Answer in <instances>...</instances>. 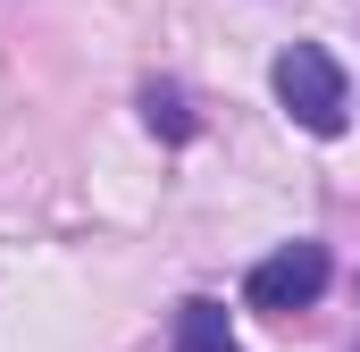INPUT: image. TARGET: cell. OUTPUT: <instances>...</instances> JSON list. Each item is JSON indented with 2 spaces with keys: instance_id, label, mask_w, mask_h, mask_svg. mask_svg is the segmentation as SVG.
<instances>
[{
  "instance_id": "1",
  "label": "cell",
  "mask_w": 360,
  "mask_h": 352,
  "mask_svg": "<svg viewBox=\"0 0 360 352\" xmlns=\"http://www.w3.org/2000/svg\"><path fill=\"white\" fill-rule=\"evenodd\" d=\"M276 101H285L293 126L344 134V118H352V76H344L319 42H285V51H276Z\"/></svg>"
},
{
  "instance_id": "2",
  "label": "cell",
  "mask_w": 360,
  "mask_h": 352,
  "mask_svg": "<svg viewBox=\"0 0 360 352\" xmlns=\"http://www.w3.org/2000/svg\"><path fill=\"white\" fill-rule=\"evenodd\" d=\"M327 277H335V260H327V244H276L269 260L243 277V302L252 310H310L319 294H327Z\"/></svg>"
},
{
  "instance_id": "3",
  "label": "cell",
  "mask_w": 360,
  "mask_h": 352,
  "mask_svg": "<svg viewBox=\"0 0 360 352\" xmlns=\"http://www.w3.org/2000/svg\"><path fill=\"white\" fill-rule=\"evenodd\" d=\"M168 352H235V319L218 302H184L176 310V344Z\"/></svg>"
},
{
  "instance_id": "4",
  "label": "cell",
  "mask_w": 360,
  "mask_h": 352,
  "mask_svg": "<svg viewBox=\"0 0 360 352\" xmlns=\"http://www.w3.org/2000/svg\"><path fill=\"white\" fill-rule=\"evenodd\" d=\"M143 118H151L168 143H184V134H193V118H184V92H176V84H151V92H143Z\"/></svg>"
}]
</instances>
